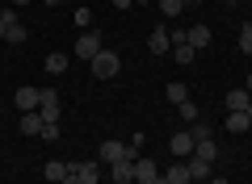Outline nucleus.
Here are the masks:
<instances>
[{"label": "nucleus", "mask_w": 252, "mask_h": 184, "mask_svg": "<svg viewBox=\"0 0 252 184\" xmlns=\"http://www.w3.org/2000/svg\"><path fill=\"white\" fill-rule=\"evenodd\" d=\"M67 172H72V167H67V163H59V159H51V163L42 167V176H46V180H55V184H59Z\"/></svg>", "instance_id": "nucleus-17"}, {"label": "nucleus", "mask_w": 252, "mask_h": 184, "mask_svg": "<svg viewBox=\"0 0 252 184\" xmlns=\"http://www.w3.org/2000/svg\"><path fill=\"white\" fill-rule=\"evenodd\" d=\"M172 59H177V63H193V46H189V42H177V46H172Z\"/></svg>", "instance_id": "nucleus-22"}, {"label": "nucleus", "mask_w": 252, "mask_h": 184, "mask_svg": "<svg viewBox=\"0 0 252 184\" xmlns=\"http://www.w3.org/2000/svg\"><path fill=\"white\" fill-rule=\"evenodd\" d=\"M248 105H252V92H248V88H235V92H227V113H244Z\"/></svg>", "instance_id": "nucleus-7"}, {"label": "nucleus", "mask_w": 252, "mask_h": 184, "mask_svg": "<svg viewBox=\"0 0 252 184\" xmlns=\"http://www.w3.org/2000/svg\"><path fill=\"white\" fill-rule=\"evenodd\" d=\"M17 4H30V0H13V9H17Z\"/></svg>", "instance_id": "nucleus-33"}, {"label": "nucleus", "mask_w": 252, "mask_h": 184, "mask_svg": "<svg viewBox=\"0 0 252 184\" xmlns=\"http://www.w3.org/2000/svg\"><path fill=\"white\" fill-rule=\"evenodd\" d=\"M193 155H198V159H210V163H215V159H219V147H215V138L198 142V147H193Z\"/></svg>", "instance_id": "nucleus-19"}, {"label": "nucleus", "mask_w": 252, "mask_h": 184, "mask_svg": "<svg viewBox=\"0 0 252 184\" xmlns=\"http://www.w3.org/2000/svg\"><path fill=\"white\" fill-rule=\"evenodd\" d=\"M46 4H76V0H46Z\"/></svg>", "instance_id": "nucleus-31"}, {"label": "nucleus", "mask_w": 252, "mask_h": 184, "mask_svg": "<svg viewBox=\"0 0 252 184\" xmlns=\"http://www.w3.org/2000/svg\"><path fill=\"white\" fill-rule=\"evenodd\" d=\"M97 155L105 159V163H114V159H122V155H126V142H114V138H109V142H101ZM126 159H130V155H126Z\"/></svg>", "instance_id": "nucleus-10"}, {"label": "nucleus", "mask_w": 252, "mask_h": 184, "mask_svg": "<svg viewBox=\"0 0 252 184\" xmlns=\"http://www.w3.org/2000/svg\"><path fill=\"white\" fill-rule=\"evenodd\" d=\"M76 54H80V59L101 54V34H80V38H76Z\"/></svg>", "instance_id": "nucleus-5"}, {"label": "nucleus", "mask_w": 252, "mask_h": 184, "mask_svg": "<svg viewBox=\"0 0 252 184\" xmlns=\"http://www.w3.org/2000/svg\"><path fill=\"white\" fill-rule=\"evenodd\" d=\"M189 184H206V180H189Z\"/></svg>", "instance_id": "nucleus-36"}, {"label": "nucleus", "mask_w": 252, "mask_h": 184, "mask_svg": "<svg viewBox=\"0 0 252 184\" xmlns=\"http://www.w3.org/2000/svg\"><path fill=\"white\" fill-rule=\"evenodd\" d=\"M185 4H189V0H185ZM193 4H202V0H193Z\"/></svg>", "instance_id": "nucleus-39"}, {"label": "nucleus", "mask_w": 252, "mask_h": 184, "mask_svg": "<svg viewBox=\"0 0 252 184\" xmlns=\"http://www.w3.org/2000/svg\"><path fill=\"white\" fill-rule=\"evenodd\" d=\"M164 97H168V101H172V105H181V101H189V88H185V84H181V79H172V84H168V88H164Z\"/></svg>", "instance_id": "nucleus-16"}, {"label": "nucleus", "mask_w": 252, "mask_h": 184, "mask_svg": "<svg viewBox=\"0 0 252 184\" xmlns=\"http://www.w3.org/2000/svg\"><path fill=\"white\" fill-rule=\"evenodd\" d=\"M210 184H227V180H210Z\"/></svg>", "instance_id": "nucleus-37"}, {"label": "nucleus", "mask_w": 252, "mask_h": 184, "mask_svg": "<svg viewBox=\"0 0 252 184\" xmlns=\"http://www.w3.org/2000/svg\"><path fill=\"white\" fill-rule=\"evenodd\" d=\"M42 138H46V142L59 138V122H46V126H42Z\"/></svg>", "instance_id": "nucleus-28"}, {"label": "nucleus", "mask_w": 252, "mask_h": 184, "mask_svg": "<svg viewBox=\"0 0 252 184\" xmlns=\"http://www.w3.org/2000/svg\"><path fill=\"white\" fill-rule=\"evenodd\" d=\"M181 9H185V0H160V13H164V17H177Z\"/></svg>", "instance_id": "nucleus-26"}, {"label": "nucleus", "mask_w": 252, "mask_h": 184, "mask_svg": "<svg viewBox=\"0 0 252 184\" xmlns=\"http://www.w3.org/2000/svg\"><path fill=\"white\" fill-rule=\"evenodd\" d=\"M109 172H114V180H122V184H130L135 180V159H114V163H109Z\"/></svg>", "instance_id": "nucleus-8"}, {"label": "nucleus", "mask_w": 252, "mask_h": 184, "mask_svg": "<svg viewBox=\"0 0 252 184\" xmlns=\"http://www.w3.org/2000/svg\"><path fill=\"white\" fill-rule=\"evenodd\" d=\"M72 172L80 176V184H97V180H101V172H97V163H76Z\"/></svg>", "instance_id": "nucleus-15"}, {"label": "nucleus", "mask_w": 252, "mask_h": 184, "mask_svg": "<svg viewBox=\"0 0 252 184\" xmlns=\"http://www.w3.org/2000/svg\"><path fill=\"white\" fill-rule=\"evenodd\" d=\"M185 42L193 46V51H206V46H210V26H189L185 29Z\"/></svg>", "instance_id": "nucleus-6"}, {"label": "nucleus", "mask_w": 252, "mask_h": 184, "mask_svg": "<svg viewBox=\"0 0 252 184\" xmlns=\"http://www.w3.org/2000/svg\"><path fill=\"white\" fill-rule=\"evenodd\" d=\"M244 88H248V92H252V76H248V84H244Z\"/></svg>", "instance_id": "nucleus-35"}, {"label": "nucleus", "mask_w": 252, "mask_h": 184, "mask_svg": "<svg viewBox=\"0 0 252 184\" xmlns=\"http://www.w3.org/2000/svg\"><path fill=\"white\" fill-rule=\"evenodd\" d=\"M227 4H235V0H227Z\"/></svg>", "instance_id": "nucleus-40"}, {"label": "nucleus", "mask_w": 252, "mask_h": 184, "mask_svg": "<svg viewBox=\"0 0 252 184\" xmlns=\"http://www.w3.org/2000/svg\"><path fill=\"white\" fill-rule=\"evenodd\" d=\"M89 67H93V79H114L118 67H122V59H118L114 51H105V46H101V54H93Z\"/></svg>", "instance_id": "nucleus-1"}, {"label": "nucleus", "mask_w": 252, "mask_h": 184, "mask_svg": "<svg viewBox=\"0 0 252 184\" xmlns=\"http://www.w3.org/2000/svg\"><path fill=\"white\" fill-rule=\"evenodd\" d=\"M114 184H122V180H114Z\"/></svg>", "instance_id": "nucleus-41"}, {"label": "nucleus", "mask_w": 252, "mask_h": 184, "mask_svg": "<svg viewBox=\"0 0 252 184\" xmlns=\"http://www.w3.org/2000/svg\"><path fill=\"white\" fill-rule=\"evenodd\" d=\"M193 147H198V142H206V138H215V130H210V126H202V122H193Z\"/></svg>", "instance_id": "nucleus-24"}, {"label": "nucleus", "mask_w": 252, "mask_h": 184, "mask_svg": "<svg viewBox=\"0 0 252 184\" xmlns=\"http://www.w3.org/2000/svg\"><path fill=\"white\" fill-rule=\"evenodd\" d=\"M9 26H17V9H4V13H0V38L9 34Z\"/></svg>", "instance_id": "nucleus-25"}, {"label": "nucleus", "mask_w": 252, "mask_h": 184, "mask_svg": "<svg viewBox=\"0 0 252 184\" xmlns=\"http://www.w3.org/2000/svg\"><path fill=\"white\" fill-rule=\"evenodd\" d=\"M177 113H181V122H198V105H193V101H181Z\"/></svg>", "instance_id": "nucleus-23"}, {"label": "nucleus", "mask_w": 252, "mask_h": 184, "mask_svg": "<svg viewBox=\"0 0 252 184\" xmlns=\"http://www.w3.org/2000/svg\"><path fill=\"white\" fill-rule=\"evenodd\" d=\"M240 51H244V54H252V26H244V29H240Z\"/></svg>", "instance_id": "nucleus-27"}, {"label": "nucleus", "mask_w": 252, "mask_h": 184, "mask_svg": "<svg viewBox=\"0 0 252 184\" xmlns=\"http://www.w3.org/2000/svg\"><path fill=\"white\" fill-rule=\"evenodd\" d=\"M244 113H248V122H252V105H248V109H244Z\"/></svg>", "instance_id": "nucleus-34"}, {"label": "nucleus", "mask_w": 252, "mask_h": 184, "mask_svg": "<svg viewBox=\"0 0 252 184\" xmlns=\"http://www.w3.org/2000/svg\"><path fill=\"white\" fill-rule=\"evenodd\" d=\"M152 184H168V180H164V176H156V180H152Z\"/></svg>", "instance_id": "nucleus-32"}, {"label": "nucleus", "mask_w": 252, "mask_h": 184, "mask_svg": "<svg viewBox=\"0 0 252 184\" xmlns=\"http://www.w3.org/2000/svg\"><path fill=\"white\" fill-rule=\"evenodd\" d=\"M248 26H252V21H248Z\"/></svg>", "instance_id": "nucleus-42"}, {"label": "nucleus", "mask_w": 252, "mask_h": 184, "mask_svg": "<svg viewBox=\"0 0 252 184\" xmlns=\"http://www.w3.org/2000/svg\"><path fill=\"white\" fill-rule=\"evenodd\" d=\"M130 4H135V0H114V9H130Z\"/></svg>", "instance_id": "nucleus-30"}, {"label": "nucleus", "mask_w": 252, "mask_h": 184, "mask_svg": "<svg viewBox=\"0 0 252 184\" xmlns=\"http://www.w3.org/2000/svg\"><path fill=\"white\" fill-rule=\"evenodd\" d=\"M147 46H152V54H168L172 51V38L164 34V29H156V34L147 38Z\"/></svg>", "instance_id": "nucleus-12"}, {"label": "nucleus", "mask_w": 252, "mask_h": 184, "mask_svg": "<svg viewBox=\"0 0 252 184\" xmlns=\"http://www.w3.org/2000/svg\"><path fill=\"white\" fill-rule=\"evenodd\" d=\"M168 151H172L177 159H189V155H193V134H189V130L172 134V138H168Z\"/></svg>", "instance_id": "nucleus-3"}, {"label": "nucleus", "mask_w": 252, "mask_h": 184, "mask_svg": "<svg viewBox=\"0 0 252 184\" xmlns=\"http://www.w3.org/2000/svg\"><path fill=\"white\" fill-rule=\"evenodd\" d=\"M4 42H13V46H26V42H30V29H26V26H9Z\"/></svg>", "instance_id": "nucleus-20"}, {"label": "nucleus", "mask_w": 252, "mask_h": 184, "mask_svg": "<svg viewBox=\"0 0 252 184\" xmlns=\"http://www.w3.org/2000/svg\"><path fill=\"white\" fill-rule=\"evenodd\" d=\"M210 172H215V163H210V159H189V180H210Z\"/></svg>", "instance_id": "nucleus-9"}, {"label": "nucleus", "mask_w": 252, "mask_h": 184, "mask_svg": "<svg viewBox=\"0 0 252 184\" xmlns=\"http://www.w3.org/2000/svg\"><path fill=\"white\" fill-rule=\"evenodd\" d=\"M38 113H42V122H59V92L42 88V105H38Z\"/></svg>", "instance_id": "nucleus-4"}, {"label": "nucleus", "mask_w": 252, "mask_h": 184, "mask_svg": "<svg viewBox=\"0 0 252 184\" xmlns=\"http://www.w3.org/2000/svg\"><path fill=\"white\" fill-rule=\"evenodd\" d=\"M59 184H80V176H76V172H67V176H63Z\"/></svg>", "instance_id": "nucleus-29"}, {"label": "nucleus", "mask_w": 252, "mask_h": 184, "mask_svg": "<svg viewBox=\"0 0 252 184\" xmlns=\"http://www.w3.org/2000/svg\"><path fill=\"white\" fill-rule=\"evenodd\" d=\"M156 176H160V172H156L152 159H135V180H139V184H152Z\"/></svg>", "instance_id": "nucleus-11"}, {"label": "nucleus", "mask_w": 252, "mask_h": 184, "mask_svg": "<svg viewBox=\"0 0 252 184\" xmlns=\"http://www.w3.org/2000/svg\"><path fill=\"white\" fill-rule=\"evenodd\" d=\"M13 105H17L21 113H34V109L42 105V88H17V92H13Z\"/></svg>", "instance_id": "nucleus-2"}, {"label": "nucleus", "mask_w": 252, "mask_h": 184, "mask_svg": "<svg viewBox=\"0 0 252 184\" xmlns=\"http://www.w3.org/2000/svg\"><path fill=\"white\" fill-rule=\"evenodd\" d=\"M135 4H147V0H135Z\"/></svg>", "instance_id": "nucleus-38"}, {"label": "nucleus", "mask_w": 252, "mask_h": 184, "mask_svg": "<svg viewBox=\"0 0 252 184\" xmlns=\"http://www.w3.org/2000/svg\"><path fill=\"white\" fill-rule=\"evenodd\" d=\"M46 71H51V76H59V71H67V59H63V54H46V63H42Z\"/></svg>", "instance_id": "nucleus-21"}, {"label": "nucleus", "mask_w": 252, "mask_h": 184, "mask_svg": "<svg viewBox=\"0 0 252 184\" xmlns=\"http://www.w3.org/2000/svg\"><path fill=\"white\" fill-rule=\"evenodd\" d=\"M42 113H38V109H34V113H21V134H42Z\"/></svg>", "instance_id": "nucleus-13"}, {"label": "nucleus", "mask_w": 252, "mask_h": 184, "mask_svg": "<svg viewBox=\"0 0 252 184\" xmlns=\"http://www.w3.org/2000/svg\"><path fill=\"white\" fill-rule=\"evenodd\" d=\"M227 130H231V134H244V130H252L248 113H227Z\"/></svg>", "instance_id": "nucleus-18"}, {"label": "nucleus", "mask_w": 252, "mask_h": 184, "mask_svg": "<svg viewBox=\"0 0 252 184\" xmlns=\"http://www.w3.org/2000/svg\"><path fill=\"white\" fill-rule=\"evenodd\" d=\"M164 180H168V184H189V163H185V159H181V163H172L168 172H164Z\"/></svg>", "instance_id": "nucleus-14"}]
</instances>
